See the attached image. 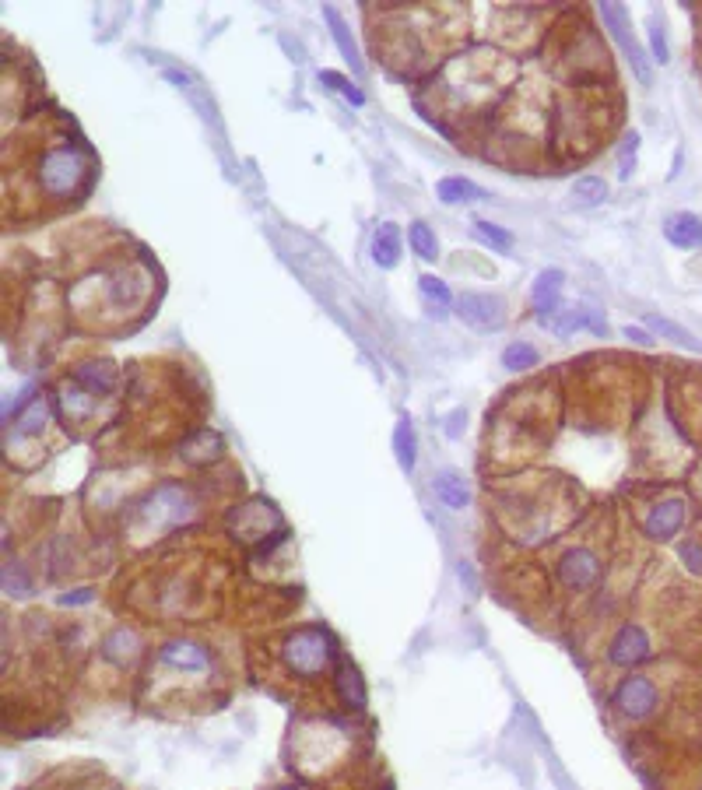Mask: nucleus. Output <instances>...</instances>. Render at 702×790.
Masks as SVG:
<instances>
[{
  "mask_svg": "<svg viewBox=\"0 0 702 790\" xmlns=\"http://www.w3.org/2000/svg\"><path fill=\"white\" fill-rule=\"evenodd\" d=\"M88 180H92V151L81 148V144H57L39 158L36 166L39 190L53 201L85 194Z\"/></svg>",
  "mask_w": 702,
  "mask_h": 790,
  "instance_id": "f257e3e1",
  "label": "nucleus"
},
{
  "mask_svg": "<svg viewBox=\"0 0 702 790\" xmlns=\"http://www.w3.org/2000/svg\"><path fill=\"white\" fill-rule=\"evenodd\" d=\"M134 520H130V531L137 538H158L165 531H176L180 524H187L194 517L197 503L183 485L176 482H165L158 489H151L141 503L134 506Z\"/></svg>",
  "mask_w": 702,
  "mask_h": 790,
  "instance_id": "f03ea898",
  "label": "nucleus"
},
{
  "mask_svg": "<svg viewBox=\"0 0 702 790\" xmlns=\"http://www.w3.org/2000/svg\"><path fill=\"white\" fill-rule=\"evenodd\" d=\"M281 661L292 675L299 678H320L334 668L337 650L330 632L320 629V625H306V629H295L292 636L281 647Z\"/></svg>",
  "mask_w": 702,
  "mask_h": 790,
  "instance_id": "7ed1b4c3",
  "label": "nucleus"
},
{
  "mask_svg": "<svg viewBox=\"0 0 702 790\" xmlns=\"http://www.w3.org/2000/svg\"><path fill=\"white\" fill-rule=\"evenodd\" d=\"M601 22L604 29L611 32V39L618 43V50L625 53V60H629L632 74H636L639 85H650L653 81V67H650V57H646L643 43L636 39V32H632V22H629V11L622 8V4H601Z\"/></svg>",
  "mask_w": 702,
  "mask_h": 790,
  "instance_id": "20e7f679",
  "label": "nucleus"
},
{
  "mask_svg": "<svg viewBox=\"0 0 702 790\" xmlns=\"http://www.w3.org/2000/svg\"><path fill=\"white\" fill-rule=\"evenodd\" d=\"M457 316L467 327L488 334V331H502V324H506V306H502V299H495V295L464 292L457 299Z\"/></svg>",
  "mask_w": 702,
  "mask_h": 790,
  "instance_id": "39448f33",
  "label": "nucleus"
},
{
  "mask_svg": "<svg viewBox=\"0 0 702 790\" xmlns=\"http://www.w3.org/2000/svg\"><path fill=\"white\" fill-rule=\"evenodd\" d=\"M611 706H615L625 720H646L653 713V706H657V685L646 675L625 678L615 689V696H611Z\"/></svg>",
  "mask_w": 702,
  "mask_h": 790,
  "instance_id": "423d86ee",
  "label": "nucleus"
},
{
  "mask_svg": "<svg viewBox=\"0 0 702 790\" xmlns=\"http://www.w3.org/2000/svg\"><path fill=\"white\" fill-rule=\"evenodd\" d=\"M653 657V643L650 632L636 622H625L622 629L615 632V640L608 643V661L615 668H632V664H643Z\"/></svg>",
  "mask_w": 702,
  "mask_h": 790,
  "instance_id": "0eeeda50",
  "label": "nucleus"
},
{
  "mask_svg": "<svg viewBox=\"0 0 702 790\" xmlns=\"http://www.w3.org/2000/svg\"><path fill=\"white\" fill-rule=\"evenodd\" d=\"M559 580L569 590H590L601 580V559L590 548H569L559 559Z\"/></svg>",
  "mask_w": 702,
  "mask_h": 790,
  "instance_id": "6e6552de",
  "label": "nucleus"
},
{
  "mask_svg": "<svg viewBox=\"0 0 702 790\" xmlns=\"http://www.w3.org/2000/svg\"><path fill=\"white\" fill-rule=\"evenodd\" d=\"M685 499L671 496V499H660L657 506H653L650 513H646L643 520V531L650 541H671L674 534L685 527Z\"/></svg>",
  "mask_w": 702,
  "mask_h": 790,
  "instance_id": "1a4fd4ad",
  "label": "nucleus"
},
{
  "mask_svg": "<svg viewBox=\"0 0 702 790\" xmlns=\"http://www.w3.org/2000/svg\"><path fill=\"white\" fill-rule=\"evenodd\" d=\"M158 661L169 664V668H176V671H187V675H201V671L211 668L208 647H201V643H194V640L165 643V647L158 650Z\"/></svg>",
  "mask_w": 702,
  "mask_h": 790,
  "instance_id": "9d476101",
  "label": "nucleus"
},
{
  "mask_svg": "<svg viewBox=\"0 0 702 790\" xmlns=\"http://www.w3.org/2000/svg\"><path fill=\"white\" fill-rule=\"evenodd\" d=\"M562 285H566V274L559 271V267H548V271H541L538 278H534V309H538V320L541 324H548L555 313H559V299H562Z\"/></svg>",
  "mask_w": 702,
  "mask_h": 790,
  "instance_id": "9b49d317",
  "label": "nucleus"
},
{
  "mask_svg": "<svg viewBox=\"0 0 702 790\" xmlns=\"http://www.w3.org/2000/svg\"><path fill=\"white\" fill-rule=\"evenodd\" d=\"M664 236L678 250H699L702 246V215L695 211H678L664 222Z\"/></svg>",
  "mask_w": 702,
  "mask_h": 790,
  "instance_id": "f8f14e48",
  "label": "nucleus"
},
{
  "mask_svg": "<svg viewBox=\"0 0 702 790\" xmlns=\"http://www.w3.org/2000/svg\"><path fill=\"white\" fill-rule=\"evenodd\" d=\"M137 654H141V640H137V632L127 629V625L113 629L106 640H102V657H106L109 664H116V668H130V664L137 661Z\"/></svg>",
  "mask_w": 702,
  "mask_h": 790,
  "instance_id": "ddd939ff",
  "label": "nucleus"
},
{
  "mask_svg": "<svg viewBox=\"0 0 702 790\" xmlns=\"http://www.w3.org/2000/svg\"><path fill=\"white\" fill-rule=\"evenodd\" d=\"M71 380L92 397H109L116 390V369L109 362H85V366L74 369Z\"/></svg>",
  "mask_w": 702,
  "mask_h": 790,
  "instance_id": "4468645a",
  "label": "nucleus"
},
{
  "mask_svg": "<svg viewBox=\"0 0 702 790\" xmlns=\"http://www.w3.org/2000/svg\"><path fill=\"white\" fill-rule=\"evenodd\" d=\"M334 685H337V696H341L344 706H351V710H362V706H366V685H362L359 668L351 661H337Z\"/></svg>",
  "mask_w": 702,
  "mask_h": 790,
  "instance_id": "2eb2a0df",
  "label": "nucleus"
},
{
  "mask_svg": "<svg viewBox=\"0 0 702 790\" xmlns=\"http://www.w3.org/2000/svg\"><path fill=\"white\" fill-rule=\"evenodd\" d=\"M323 18H327L330 36H334V43H337V50H341V57L351 64V71H355V74L366 71V64H362V53H359V46H355V39H351V32H348V25H344V18L337 15L334 8H323Z\"/></svg>",
  "mask_w": 702,
  "mask_h": 790,
  "instance_id": "dca6fc26",
  "label": "nucleus"
},
{
  "mask_svg": "<svg viewBox=\"0 0 702 790\" xmlns=\"http://www.w3.org/2000/svg\"><path fill=\"white\" fill-rule=\"evenodd\" d=\"M373 260H376V267H383V271L397 267V260H401V229H397L394 222H383L380 229H376Z\"/></svg>",
  "mask_w": 702,
  "mask_h": 790,
  "instance_id": "f3484780",
  "label": "nucleus"
},
{
  "mask_svg": "<svg viewBox=\"0 0 702 790\" xmlns=\"http://www.w3.org/2000/svg\"><path fill=\"white\" fill-rule=\"evenodd\" d=\"M436 194L443 204H471V201H481L485 190H481L478 183L464 180V176H443V180L436 183Z\"/></svg>",
  "mask_w": 702,
  "mask_h": 790,
  "instance_id": "a211bd4d",
  "label": "nucleus"
},
{
  "mask_svg": "<svg viewBox=\"0 0 702 790\" xmlns=\"http://www.w3.org/2000/svg\"><path fill=\"white\" fill-rule=\"evenodd\" d=\"M46 418H50V401L46 397H32L29 404H25L22 411H18L15 418V436L18 439H29V436H39L46 425Z\"/></svg>",
  "mask_w": 702,
  "mask_h": 790,
  "instance_id": "6ab92c4d",
  "label": "nucleus"
},
{
  "mask_svg": "<svg viewBox=\"0 0 702 790\" xmlns=\"http://www.w3.org/2000/svg\"><path fill=\"white\" fill-rule=\"evenodd\" d=\"M394 453H397V464L401 471H415V460H418V436H415V425L411 418H401L394 425Z\"/></svg>",
  "mask_w": 702,
  "mask_h": 790,
  "instance_id": "aec40b11",
  "label": "nucleus"
},
{
  "mask_svg": "<svg viewBox=\"0 0 702 790\" xmlns=\"http://www.w3.org/2000/svg\"><path fill=\"white\" fill-rule=\"evenodd\" d=\"M432 489H436V496L443 499V503L450 506V510H464L467 499H471V492H467L464 478H460L457 471L436 474V478H432Z\"/></svg>",
  "mask_w": 702,
  "mask_h": 790,
  "instance_id": "412c9836",
  "label": "nucleus"
},
{
  "mask_svg": "<svg viewBox=\"0 0 702 790\" xmlns=\"http://www.w3.org/2000/svg\"><path fill=\"white\" fill-rule=\"evenodd\" d=\"M92 408H95V397L88 394V390H81L74 380L60 390V415H64L67 422H81V418H88Z\"/></svg>",
  "mask_w": 702,
  "mask_h": 790,
  "instance_id": "4be33fe9",
  "label": "nucleus"
},
{
  "mask_svg": "<svg viewBox=\"0 0 702 790\" xmlns=\"http://www.w3.org/2000/svg\"><path fill=\"white\" fill-rule=\"evenodd\" d=\"M643 324L650 327V331H657L660 338H667V341H674V345H681V348H692V352H702V341L695 338L692 331H685V327H678L674 320H667V316H643Z\"/></svg>",
  "mask_w": 702,
  "mask_h": 790,
  "instance_id": "5701e85b",
  "label": "nucleus"
},
{
  "mask_svg": "<svg viewBox=\"0 0 702 790\" xmlns=\"http://www.w3.org/2000/svg\"><path fill=\"white\" fill-rule=\"evenodd\" d=\"M569 197H573V204H580V208H597V204H604V197H608V183H604L601 176H580V180L573 183V190H569Z\"/></svg>",
  "mask_w": 702,
  "mask_h": 790,
  "instance_id": "b1692460",
  "label": "nucleus"
},
{
  "mask_svg": "<svg viewBox=\"0 0 702 790\" xmlns=\"http://www.w3.org/2000/svg\"><path fill=\"white\" fill-rule=\"evenodd\" d=\"M408 243H411V250H415L422 260H436V257H439L436 232H432L425 222H411V225H408Z\"/></svg>",
  "mask_w": 702,
  "mask_h": 790,
  "instance_id": "393cba45",
  "label": "nucleus"
},
{
  "mask_svg": "<svg viewBox=\"0 0 702 790\" xmlns=\"http://www.w3.org/2000/svg\"><path fill=\"white\" fill-rule=\"evenodd\" d=\"M474 236H478L485 246H492V250H499V253H509V250H513V243H516L513 232L502 229V225L485 222V218H478V222H474Z\"/></svg>",
  "mask_w": 702,
  "mask_h": 790,
  "instance_id": "a878e982",
  "label": "nucleus"
},
{
  "mask_svg": "<svg viewBox=\"0 0 702 790\" xmlns=\"http://www.w3.org/2000/svg\"><path fill=\"white\" fill-rule=\"evenodd\" d=\"M538 348L527 345V341H516V345H509L506 352H502V366L513 369V373H520V369H534L538 366Z\"/></svg>",
  "mask_w": 702,
  "mask_h": 790,
  "instance_id": "bb28decb",
  "label": "nucleus"
},
{
  "mask_svg": "<svg viewBox=\"0 0 702 790\" xmlns=\"http://www.w3.org/2000/svg\"><path fill=\"white\" fill-rule=\"evenodd\" d=\"M636 155H639V134L636 130H629V134L622 137V148H618V180H632Z\"/></svg>",
  "mask_w": 702,
  "mask_h": 790,
  "instance_id": "cd10ccee",
  "label": "nucleus"
},
{
  "mask_svg": "<svg viewBox=\"0 0 702 790\" xmlns=\"http://www.w3.org/2000/svg\"><path fill=\"white\" fill-rule=\"evenodd\" d=\"M418 292H422L429 302H436L439 309L450 306V302H453V292L446 288V281L436 278V274H422V278H418Z\"/></svg>",
  "mask_w": 702,
  "mask_h": 790,
  "instance_id": "c85d7f7f",
  "label": "nucleus"
},
{
  "mask_svg": "<svg viewBox=\"0 0 702 790\" xmlns=\"http://www.w3.org/2000/svg\"><path fill=\"white\" fill-rule=\"evenodd\" d=\"M4 590L18 597L32 594V580H29V573H25L22 562H8V566H4Z\"/></svg>",
  "mask_w": 702,
  "mask_h": 790,
  "instance_id": "c756f323",
  "label": "nucleus"
},
{
  "mask_svg": "<svg viewBox=\"0 0 702 790\" xmlns=\"http://www.w3.org/2000/svg\"><path fill=\"white\" fill-rule=\"evenodd\" d=\"M320 85H330L334 92H341L344 99L351 102V106H366V95L359 92V88L351 85L348 78H341V74H334V71H320Z\"/></svg>",
  "mask_w": 702,
  "mask_h": 790,
  "instance_id": "7c9ffc66",
  "label": "nucleus"
},
{
  "mask_svg": "<svg viewBox=\"0 0 702 790\" xmlns=\"http://www.w3.org/2000/svg\"><path fill=\"white\" fill-rule=\"evenodd\" d=\"M650 50L657 57V64H667L671 60V50H667V36H664V25H660L657 15H650Z\"/></svg>",
  "mask_w": 702,
  "mask_h": 790,
  "instance_id": "2f4dec72",
  "label": "nucleus"
},
{
  "mask_svg": "<svg viewBox=\"0 0 702 790\" xmlns=\"http://www.w3.org/2000/svg\"><path fill=\"white\" fill-rule=\"evenodd\" d=\"M681 562H685V566L692 569L695 576H702V545H699V541L688 538L685 545H681Z\"/></svg>",
  "mask_w": 702,
  "mask_h": 790,
  "instance_id": "473e14b6",
  "label": "nucleus"
},
{
  "mask_svg": "<svg viewBox=\"0 0 702 790\" xmlns=\"http://www.w3.org/2000/svg\"><path fill=\"white\" fill-rule=\"evenodd\" d=\"M95 601V590L81 587V590H71V594L60 597V604H92Z\"/></svg>",
  "mask_w": 702,
  "mask_h": 790,
  "instance_id": "72a5a7b5",
  "label": "nucleus"
},
{
  "mask_svg": "<svg viewBox=\"0 0 702 790\" xmlns=\"http://www.w3.org/2000/svg\"><path fill=\"white\" fill-rule=\"evenodd\" d=\"M622 334H625V338H629V341H636V345H646V348L653 345V338L643 331V327H632V324H629V327H622Z\"/></svg>",
  "mask_w": 702,
  "mask_h": 790,
  "instance_id": "f704fd0d",
  "label": "nucleus"
}]
</instances>
